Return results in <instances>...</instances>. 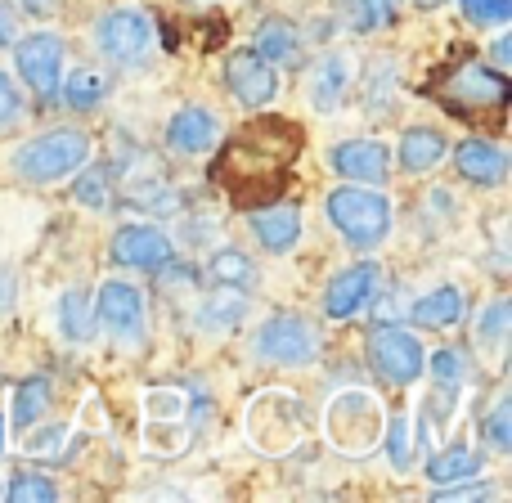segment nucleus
Listing matches in <instances>:
<instances>
[{"label": "nucleus", "mask_w": 512, "mask_h": 503, "mask_svg": "<svg viewBox=\"0 0 512 503\" xmlns=\"http://www.w3.org/2000/svg\"><path fill=\"white\" fill-rule=\"evenodd\" d=\"M301 158V126L288 117L261 113L225 140L212 180L234 207H270L288 189Z\"/></svg>", "instance_id": "obj_1"}, {"label": "nucleus", "mask_w": 512, "mask_h": 503, "mask_svg": "<svg viewBox=\"0 0 512 503\" xmlns=\"http://www.w3.org/2000/svg\"><path fill=\"white\" fill-rule=\"evenodd\" d=\"M382 427H387V414H382V400L373 391H342L328 405V441H333V450L351 454V459L378 450Z\"/></svg>", "instance_id": "obj_2"}, {"label": "nucleus", "mask_w": 512, "mask_h": 503, "mask_svg": "<svg viewBox=\"0 0 512 503\" xmlns=\"http://www.w3.org/2000/svg\"><path fill=\"white\" fill-rule=\"evenodd\" d=\"M310 432V414L288 391H261L248 409V436L261 454H288Z\"/></svg>", "instance_id": "obj_3"}, {"label": "nucleus", "mask_w": 512, "mask_h": 503, "mask_svg": "<svg viewBox=\"0 0 512 503\" xmlns=\"http://www.w3.org/2000/svg\"><path fill=\"white\" fill-rule=\"evenodd\" d=\"M328 221L337 225V234H342L351 248L369 252L373 243L387 239L391 203L382 194H373V189H333V194H328Z\"/></svg>", "instance_id": "obj_4"}, {"label": "nucleus", "mask_w": 512, "mask_h": 503, "mask_svg": "<svg viewBox=\"0 0 512 503\" xmlns=\"http://www.w3.org/2000/svg\"><path fill=\"white\" fill-rule=\"evenodd\" d=\"M436 99H441L454 117H463V122H468V117H490L508 104V77L486 68V63H463L450 81L436 86Z\"/></svg>", "instance_id": "obj_5"}, {"label": "nucleus", "mask_w": 512, "mask_h": 503, "mask_svg": "<svg viewBox=\"0 0 512 503\" xmlns=\"http://www.w3.org/2000/svg\"><path fill=\"white\" fill-rule=\"evenodd\" d=\"M86 158H90V140L81 131H45L18 149L14 167L32 185H50V180L72 176L77 167H86Z\"/></svg>", "instance_id": "obj_6"}, {"label": "nucleus", "mask_w": 512, "mask_h": 503, "mask_svg": "<svg viewBox=\"0 0 512 503\" xmlns=\"http://www.w3.org/2000/svg\"><path fill=\"white\" fill-rule=\"evenodd\" d=\"M369 355H373V369H378L387 382H396V387L418 382V378H423V369H427V355H423V346H418V337L405 333L400 324L373 328Z\"/></svg>", "instance_id": "obj_7"}, {"label": "nucleus", "mask_w": 512, "mask_h": 503, "mask_svg": "<svg viewBox=\"0 0 512 503\" xmlns=\"http://www.w3.org/2000/svg\"><path fill=\"white\" fill-rule=\"evenodd\" d=\"M256 355L270 364H310L315 360V333L306 319L274 315L270 324L256 333Z\"/></svg>", "instance_id": "obj_8"}, {"label": "nucleus", "mask_w": 512, "mask_h": 503, "mask_svg": "<svg viewBox=\"0 0 512 503\" xmlns=\"http://www.w3.org/2000/svg\"><path fill=\"white\" fill-rule=\"evenodd\" d=\"M18 72L27 77V86L41 99L59 95V72H63V45L54 32H32L27 41H18Z\"/></svg>", "instance_id": "obj_9"}, {"label": "nucleus", "mask_w": 512, "mask_h": 503, "mask_svg": "<svg viewBox=\"0 0 512 503\" xmlns=\"http://www.w3.org/2000/svg\"><path fill=\"white\" fill-rule=\"evenodd\" d=\"M95 41H99V50H104L108 59L135 63L153 45V27H149V18H140L135 9H113V14L99 18Z\"/></svg>", "instance_id": "obj_10"}, {"label": "nucleus", "mask_w": 512, "mask_h": 503, "mask_svg": "<svg viewBox=\"0 0 512 503\" xmlns=\"http://www.w3.org/2000/svg\"><path fill=\"white\" fill-rule=\"evenodd\" d=\"M95 315H99V324H104L108 333L135 342V337L144 333V297H140V288L126 283V279H108L104 288H99Z\"/></svg>", "instance_id": "obj_11"}, {"label": "nucleus", "mask_w": 512, "mask_h": 503, "mask_svg": "<svg viewBox=\"0 0 512 503\" xmlns=\"http://www.w3.org/2000/svg\"><path fill=\"white\" fill-rule=\"evenodd\" d=\"M185 423H189V400L171 387L149 391V450L180 454L185 450Z\"/></svg>", "instance_id": "obj_12"}, {"label": "nucleus", "mask_w": 512, "mask_h": 503, "mask_svg": "<svg viewBox=\"0 0 512 503\" xmlns=\"http://www.w3.org/2000/svg\"><path fill=\"white\" fill-rule=\"evenodd\" d=\"M225 81H230V90L248 108H265L274 95H279V77H274L270 59H261L256 50L230 54V59H225Z\"/></svg>", "instance_id": "obj_13"}, {"label": "nucleus", "mask_w": 512, "mask_h": 503, "mask_svg": "<svg viewBox=\"0 0 512 503\" xmlns=\"http://www.w3.org/2000/svg\"><path fill=\"white\" fill-rule=\"evenodd\" d=\"M113 256L122 265H131V270H167L171 265V243L162 230H153V225H126V230H117L113 239Z\"/></svg>", "instance_id": "obj_14"}, {"label": "nucleus", "mask_w": 512, "mask_h": 503, "mask_svg": "<svg viewBox=\"0 0 512 503\" xmlns=\"http://www.w3.org/2000/svg\"><path fill=\"white\" fill-rule=\"evenodd\" d=\"M328 162H333L337 176L346 180H364V185H382L387 180V144L378 140H342L333 153H328Z\"/></svg>", "instance_id": "obj_15"}, {"label": "nucleus", "mask_w": 512, "mask_h": 503, "mask_svg": "<svg viewBox=\"0 0 512 503\" xmlns=\"http://www.w3.org/2000/svg\"><path fill=\"white\" fill-rule=\"evenodd\" d=\"M373 292H378V265H373V261L351 265L346 274H337V279L328 283V292H324V315L351 319L355 310L364 306V301H373Z\"/></svg>", "instance_id": "obj_16"}, {"label": "nucleus", "mask_w": 512, "mask_h": 503, "mask_svg": "<svg viewBox=\"0 0 512 503\" xmlns=\"http://www.w3.org/2000/svg\"><path fill=\"white\" fill-rule=\"evenodd\" d=\"M212 144H216V117L207 113V108L189 104V108H180V113L167 122V149L185 153V158L207 153Z\"/></svg>", "instance_id": "obj_17"}, {"label": "nucleus", "mask_w": 512, "mask_h": 503, "mask_svg": "<svg viewBox=\"0 0 512 503\" xmlns=\"http://www.w3.org/2000/svg\"><path fill=\"white\" fill-rule=\"evenodd\" d=\"M454 162H459V176L463 180H472V185H486V189L504 185V176H508L504 149H495V144H486V140H463L459 153H454Z\"/></svg>", "instance_id": "obj_18"}, {"label": "nucleus", "mask_w": 512, "mask_h": 503, "mask_svg": "<svg viewBox=\"0 0 512 503\" xmlns=\"http://www.w3.org/2000/svg\"><path fill=\"white\" fill-rule=\"evenodd\" d=\"M252 234L261 239V248L270 252H288L301 239V212L297 207H256L252 216Z\"/></svg>", "instance_id": "obj_19"}, {"label": "nucleus", "mask_w": 512, "mask_h": 503, "mask_svg": "<svg viewBox=\"0 0 512 503\" xmlns=\"http://www.w3.org/2000/svg\"><path fill=\"white\" fill-rule=\"evenodd\" d=\"M463 315V292L454 288V283H445V288L427 292V297L414 301V310H409V324L414 328H450L459 324Z\"/></svg>", "instance_id": "obj_20"}, {"label": "nucleus", "mask_w": 512, "mask_h": 503, "mask_svg": "<svg viewBox=\"0 0 512 503\" xmlns=\"http://www.w3.org/2000/svg\"><path fill=\"white\" fill-rule=\"evenodd\" d=\"M445 135L432 131V126H414V131L400 135V167L405 171H432L436 162L445 158Z\"/></svg>", "instance_id": "obj_21"}, {"label": "nucleus", "mask_w": 512, "mask_h": 503, "mask_svg": "<svg viewBox=\"0 0 512 503\" xmlns=\"http://www.w3.org/2000/svg\"><path fill=\"white\" fill-rule=\"evenodd\" d=\"M477 472H481V459L468 450V445H450V450H441L432 463H427L432 486H454V481L477 477Z\"/></svg>", "instance_id": "obj_22"}, {"label": "nucleus", "mask_w": 512, "mask_h": 503, "mask_svg": "<svg viewBox=\"0 0 512 503\" xmlns=\"http://www.w3.org/2000/svg\"><path fill=\"white\" fill-rule=\"evenodd\" d=\"M248 315V297L239 292V283H221V292H212V301L203 306L207 328H239Z\"/></svg>", "instance_id": "obj_23"}, {"label": "nucleus", "mask_w": 512, "mask_h": 503, "mask_svg": "<svg viewBox=\"0 0 512 503\" xmlns=\"http://www.w3.org/2000/svg\"><path fill=\"white\" fill-rule=\"evenodd\" d=\"M59 328H63L68 342H90V337H95V324H90V301H86V292L81 288H72V292H63L59 297Z\"/></svg>", "instance_id": "obj_24"}, {"label": "nucleus", "mask_w": 512, "mask_h": 503, "mask_svg": "<svg viewBox=\"0 0 512 503\" xmlns=\"http://www.w3.org/2000/svg\"><path fill=\"white\" fill-rule=\"evenodd\" d=\"M256 54L261 59H292L297 54V27L288 18H265L256 27Z\"/></svg>", "instance_id": "obj_25"}, {"label": "nucleus", "mask_w": 512, "mask_h": 503, "mask_svg": "<svg viewBox=\"0 0 512 503\" xmlns=\"http://www.w3.org/2000/svg\"><path fill=\"white\" fill-rule=\"evenodd\" d=\"M50 378H23L14 387V427H32L50 405Z\"/></svg>", "instance_id": "obj_26"}, {"label": "nucleus", "mask_w": 512, "mask_h": 503, "mask_svg": "<svg viewBox=\"0 0 512 503\" xmlns=\"http://www.w3.org/2000/svg\"><path fill=\"white\" fill-rule=\"evenodd\" d=\"M63 99H68L77 113H90V108L104 99V77H95V72H72L68 77V86H63Z\"/></svg>", "instance_id": "obj_27"}, {"label": "nucleus", "mask_w": 512, "mask_h": 503, "mask_svg": "<svg viewBox=\"0 0 512 503\" xmlns=\"http://www.w3.org/2000/svg\"><path fill=\"white\" fill-rule=\"evenodd\" d=\"M342 81H346V63L342 59H324L315 72V108H333L337 95H342Z\"/></svg>", "instance_id": "obj_28"}, {"label": "nucleus", "mask_w": 512, "mask_h": 503, "mask_svg": "<svg viewBox=\"0 0 512 503\" xmlns=\"http://www.w3.org/2000/svg\"><path fill=\"white\" fill-rule=\"evenodd\" d=\"M77 198L86 207H95V212H104L108 203H113V194H108V167H86L77 176Z\"/></svg>", "instance_id": "obj_29"}, {"label": "nucleus", "mask_w": 512, "mask_h": 503, "mask_svg": "<svg viewBox=\"0 0 512 503\" xmlns=\"http://www.w3.org/2000/svg\"><path fill=\"white\" fill-rule=\"evenodd\" d=\"M382 441H387L391 468L405 472V468H409V454H414V445H409V418H405V414L391 418V427H382Z\"/></svg>", "instance_id": "obj_30"}, {"label": "nucleus", "mask_w": 512, "mask_h": 503, "mask_svg": "<svg viewBox=\"0 0 512 503\" xmlns=\"http://www.w3.org/2000/svg\"><path fill=\"white\" fill-rule=\"evenodd\" d=\"M212 274L221 283H248L252 279V261L239 248H221L212 256Z\"/></svg>", "instance_id": "obj_31"}, {"label": "nucleus", "mask_w": 512, "mask_h": 503, "mask_svg": "<svg viewBox=\"0 0 512 503\" xmlns=\"http://www.w3.org/2000/svg\"><path fill=\"white\" fill-rule=\"evenodd\" d=\"M63 441H68V427H41V432H32L23 441V450L32 454V459H54V454L63 450Z\"/></svg>", "instance_id": "obj_32"}, {"label": "nucleus", "mask_w": 512, "mask_h": 503, "mask_svg": "<svg viewBox=\"0 0 512 503\" xmlns=\"http://www.w3.org/2000/svg\"><path fill=\"white\" fill-rule=\"evenodd\" d=\"M5 495L14 499V503H23V499H41V503H45V499L59 495V490H54V481H45V477H27V472H23V477L9 481Z\"/></svg>", "instance_id": "obj_33"}, {"label": "nucleus", "mask_w": 512, "mask_h": 503, "mask_svg": "<svg viewBox=\"0 0 512 503\" xmlns=\"http://www.w3.org/2000/svg\"><path fill=\"white\" fill-rule=\"evenodd\" d=\"M459 5L472 23H504V18H512V0H459Z\"/></svg>", "instance_id": "obj_34"}, {"label": "nucleus", "mask_w": 512, "mask_h": 503, "mask_svg": "<svg viewBox=\"0 0 512 503\" xmlns=\"http://www.w3.org/2000/svg\"><path fill=\"white\" fill-rule=\"evenodd\" d=\"M351 14H355V27L373 32V27L391 23V0H351Z\"/></svg>", "instance_id": "obj_35"}, {"label": "nucleus", "mask_w": 512, "mask_h": 503, "mask_svg": "<svg viewBox=\"0 0 512 503\" xmlns=\"http://www.w3.org/2000/svg\"><path fill=\"white\" fill-rule=\"evenodd\" d=\"M18 117H23V95H18V86L9 81V72H0V131L14 126Z\"/></svg>", "instance_id": "obj_36"}, {"label": "nucleus", "mask_w": 512, "mask_h": 503, "mask_svg": "<svg viewBox=\"0 0 512 503\" xmlns=\"http://www.w3.org/2000/svg\"><path fill=\"white\" fill-rule=\"evenodd\" d=\"M486 436L499 445V450L512 445V400H499L495 405V414H490V423H486Z\"/></svg>", "instance_id": "obj_37"}, {"label": "nucleus", "mask_w": 512, "mask_h": 503, "mask_svg": "<svg viewBox=\"0 0 512 503\" xmlns=\"http://www.w3.org/2000/svg\"><path fill=\"white\" fill-rule=\"evenodd\" d=\"M504 328H508V301H495V306L477 319V337H481V342H499V337H504Z\"/></svg>", "instance_id": "obj_38"}, {"label": "nucleus", "mask_w": 512, "mask_h": 503, "mask_svg": "<svg viewBox=\"0 0 512 503\" xmlns=\"http://www.w3.org/2000/svg\"><path fill=\"white\" fill-rule=\"evenodd\" d=\"M432 373H436V382H454V387H459V378H463V355H459V351H436V355H432Z\"/></svg>", "instance_id": "obj_39"}, {"label": "nucleus", "mask_w": 512, "mask_h": 503, "mask_svg": "<svg viewBox=\"0 0 512 503\" xmlns=\"http://www.w3.org/2000/svg\"><path fill=\"white\" fill-rule=\"evenodd\" d=\"M436 499H495V486H463V490L436 486Z\"/></svg>", "instance_id": "obj_40"}, {"label": "nucleus", "mask_w": 512, "mask_h": 503, "mask_svg": "<svg viewBox=\"0 0 512 503\" xmlns=\"http://www.w3.org/2000/svg\"><path fill=\"white\" fill-rule=\"evenodd\" d=\"M5 310H14V274H9V265H0V315Z\"/></svg>", "instance_id": "obj_41"}, {"label": "nucleus", "mask_w": 512, "mask_h": 503, "mask_svg": "<svg viewBox=\"0 0 512 503\" xmlns=\"http://www.w3.org/2000/svg\"><path fill=\"white\" fill-rule=\"evenodd\" d=\"M9 41H14V27H9V14L0 9V45H9Z\"/></svg>", "instance_id": "obj_42"}, {"label": "nucleus", "mask_w": 512, "mask_h": 503, "mask_svg": "<svg viewBox=\"0 0 512 503\" xmlns=\"http://www.w3.org/2000/svg\"><path fill=\"white\" fill-rule=\"evenodd\" d=\"M27 14H45V9H54V0H23Z\"/></svg>", "instance_id": "obj_43"}, {"label": "nucleus", "mask_w": 512, "mask_h": 503, "mask_svg": "<svg viewBox=\"0 0 512 503\" xmlns=\"http://www.w3.org/2000/svg\"><path fill=\"white\" fill-rule=\"evenodd\" d=\"M414 5H423V9H436V5H445V0H414Z\"/></svg>", "instance_id": "obj_44"}, {"label": "nucleus", "mask_w": 512, "mask_h": 503, "mask_svg": "<svg viewBox=\"0 0 512 503\" xmlns=\"http://www.w3.org/2000/svg\"><path fill=\"white\" fill-rule=\"evenodd\" d=\"M0 436H5V423H0ZM0 450H5V441H0Z\"/></svg>", "instance_id": "obj_45"}]
</instances>
